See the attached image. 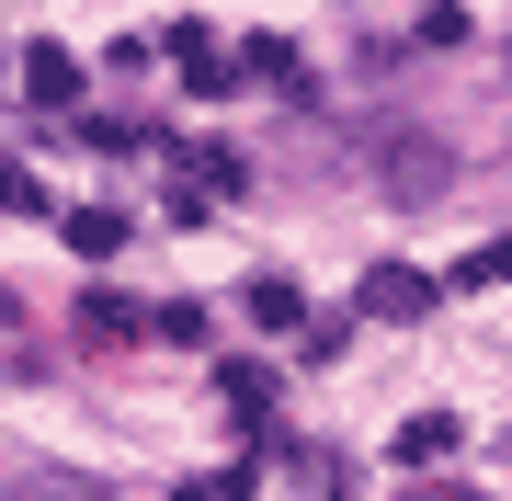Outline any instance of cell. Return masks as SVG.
Wrapping results in <instances>:
<instances>
[{
  "mask_svg": "<svg viewBox=\"0 0 512 501\" xmlns=\"http://www.w3.org/2000/svg\"><path fill=\"white\" fill-rule=\"evenodd\" d=\"M433 501H467V490H433Z\"/></svg>",
  "mask_w": 512,
  "mask_h": 501,
  "instance_id": "4fadbf2b",
  "label": "cell"
},
{
  "mask_svg": "<svg viewBox=\"0 0 512 501\" xmlns=\"http://www.w3.org/2000/svg\"><path fill=\"white\" fill-rule=\"evenodd\" d=\"M183 171H194V183H228V194H239V149H183Z\"/></svg>",
  "mask_w": 512,
  "mask_h": 501,
  "instance_id": "30bf717a",
  "label": "cell"
},
{
  "mask_svg": "<svg viewBox=\"0 0 512 501\" xmlns=\"http://www.w3.org/2000/svg\"><path fill=\"white\" fill-rule=\"evenodd\" d=\"M0 319H12V297H0Z\"/></svg>",
  "mask_w": 512,
  "mask_h": 501,
  "instance_id": "5bb4252c",
  "label": "cell"
},
{
  "mask_svg": "<svg viewBox=\"0 0 512 501\" xmlns=\"http://www.w3.org/2000/svg\"><path fill=\"white\" fill-rule=\"evenodd\" d=\"M171 501H217V490H205V479H194V490H171Z\"/></svg>",
  "mask_w": 512,
  "mask_h": 501,
  "instance_id": "7c38bea8",
  "label": "cell"
},
{
  "mask_svg": "<svg viewBox=\"0 0 512 501\" xmlns=\"http://www.w3.org/2000/svg\"><path fill=\"white\" fill-rule=\"evenodd\" d=\"M251 319H262V331H308V297H296L285 274H262L251 285Z\"/></svg>",
  "mask_w": 512,
  "mask_h": 501,
  "instance_id": "8992f818",
  "label": "cell"
},
{
  "mask_svg": "<svg viewBox=\"0 0 512 501\" xmlns=\"http://www.w3.org/2000/svg\"><path fill=\"white\" fill-rule=\"evenodd\" d=\"M376 171H387V194H444V171H456V160H444V137H376Z\"/></svg>",
  "mask_w": 512,
  "mask_h": 501,
  "instance_id": "6da1fadb",
  "label": "cell"
},
{
  "mask_svg": "<svg viewBox=\"0 0 512 501\" xmlns=\"http://www.w3.org/2000/svg\"><path fill=\"white\" fill-rule=\"evenodd\" d=\"M239 69H251V80H296V46H285V35H251V46H239Z\"/></svg>",
  "mask_w": 512,
  "mask_h": 501,
  "instance_id": "52a82bcc",
  "label": "cell"
},
{
  "mask_svg": "<svg viewBox=\"0 0 512 501\" xmlns=\"http://www.w3.org/2000/svg\"><path fill=\"white\" fill-rule=\"evenodd\" d=\"M444 445H456V422H444V410H421V422L399 433V456H444Z\"/></svg>",
  "mask_w": 512,
  "mask_h": 501,
  "instance_id": "ba28073f",
  "label": "cell"
},
{
  "mask_svg": "<svg viewBox=\"0 0 512 501\" xmlns=\"http://www.w3.org/2000/svg\"><path fill=\"white\" fill-rule=\"evenodd\" d=\"M171 57H183V80H194L205 103H217L228 80H239V57H217V35H205V23H183V35H171Z\"/></svg>",
  "mask_w": 512,
  "mask_h": 501,
  "instance_id": "3957f363",
  "label": "cell"
},
{
  "mask_svg": "<svg viewBox=\"0 0 512 501\" xmlns=\"http://www.w3.org/2000/svg\"><path fill=\"white\" fill-rule=\"evenodd\" d=\"M433 308V274H410V262H376L365 274V319H421Z\"/></svg>",
  "mask_w": 512,
  "mask_h": 501,
  "instance_id": "7a4b0ae2",
  "label": "cell"
},
{
  "mask_svg": "<svg viewBox=\"0 0 512 501\" xmlns=\"http://www.w3.org/2000/svg\"><path fill=\"white\" fill-rule=\"evenodd\" d=\"M0 205H12V217H35V205H46V183H23V171L0 160Z\"/></svg>",
  "mask_w": 512,
  "mask_h": 501,
  "instance_id": "8fae6325",
  "label": "cell"
},
{
  "mask_svg": "<svg viewBox=\"0 0 512 501\" xmlns=\"http://www.w3.org/2000/svg\"><path fill=\"white\" fill-rule=\"evenodd\" d=\"M217 388H228V410H239V422H262V399H274V388H262V376H251V365H228V376H217Z\"/></svg>",
  "mask_w": 512,
  "mask_h": 501,
  "instance_id": "9c48e42d",
  "label": "cell"
},
{
  "mask_svg": "<svg viewBox=\"0 0 512 501\" xmlns=\"http://www.w3.org/2000/svg\"><path fill=\"white\" fill-rule=\"evenodd\" d=\"M23 92H35L46 114H57V103H80V57H69V46H35V57H23Z\"/></svg>",
  "mask_w": 512,
  "mask_h": 501,
  "instance_id": "277c9868",
  "label": "cell"
},
{
  "mask_svg": "<svg viewBox=\"0 0 512 501\" xmlns=\"http://www.w3.org/2000/svg\"><path fill=\"white\" fill-rule=\"evenodd\" d=\"M69 251L80 262H114V251H126V217H114V205H80V217H69Z\"/></svg>",
  "mask_w": 512,
  "mask_h": 501,
  "instance_id": "5b68a950",
  "label": "cell"
}]
</instances>
